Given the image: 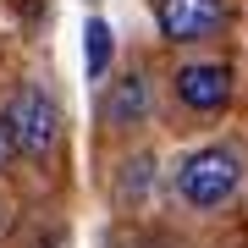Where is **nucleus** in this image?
<instances>
[{
    "label": "nucleus",
    "mask_w": 248,
    "mask_h": 248,
    "mask_svg": "<svg viewBox=\"0 0 248 248\" xmlns=\"http://www.w3.org/2000/svg\"><path fill=\"white\" fill-rule=\"evenodd\" d=\"M83 66H89V78H105V66H110V28L89 17V33H83Z\"/></svg>",
    "instance_id": "6"
},
{
    "label": "nucleus",
    "mask_w": 248,
    "mask_h": 248,
    "mask_svg": "<svg viewBox=\"0 0 248 248\" xmlns=\"http://www.w3.org/2000/svg\"><path fill=\"white\" fill-rule=\"evenodd\" d=\"M171 89H177L182 110L215 116V110H226V99H232V66L226 61H182L177 78H171Z\"/></svg>",
    "instance_id": "4"
},
{
    "label": "nucleus",
    "mask_w": 248,
    "mask_h": 248,
    "mask_svg": "<svg viewBox=\"0 0 248 248\" xmlns=\"http://www.w3.org/2000/svg\"><path fill=\"white\" fill-rule=\"evenodd\" d=\"M226 17H232L226 0H155V28L171 45H199V39L221 33Z\"/></svg>",
    "instance_id": "3"
},
{
    "label": "nucleus",
    "mask_w": 248,
    "mask_h": 248,
    "mask_svg": "<svg viewBox=\"0 0 248 248\" xmlns=\"http://www.w3.org/2000/svg\"><path fill=\"white\" fill-rule=\"evenodd\" d=\"M237 187H243V155L232 143H204V149H193L177 166V199L187 210H199V215L232 204Z\"/></svg>",
    "instance_id": "1"
},
{
    "label": "nucleus",
    "mask_w": 248,
    "mask_h": 248,
    "mask_svg": "<svg viewBox=\"0 0 248 248\" xmlns=\"http://www.w3.org/2000/svg\"><path fill=\"white\" fill-rule=\"evenodd\" d=\"M6 122L22 160H45L61 143V105L45 83H17V94L6 99Z\"/></svg>",
    "instance_id": "2"
},
{
    "label": "nucleus",
    "mask_w": 248,
    "mask_h": 248,
    "mask_svg": "<svg viewBox=\"0 0 248 248\" xmlns=\"http://www.w3.org/2000/svg\"><path fill=\"white\" fill-rule=\"evenodd\" d=\"M33 248H66V237H61V232H39Z\"/></svg>",
    "instance_id": "8"
},
{
    "label": "nucleus",
    "mask_w": 248,
    "mask_h": 248,
    "mask_svg": "<svg viewBox=\"0 0 248 248\" xmlns=\"http://www.w3.org/2000/svg\"><path fill=\"white\" fill-rule=\"evenodd\" d=\"M0 226H6V204H0Z\"/></svg>",
    "instance_id": "9"
},
{
    "label": "nucleus",
    "mask_w": 248,
    "mask_h": 248,
    "mask_svg": "<svg viewBox=\"0 0 248 248\" xmlns=\"http://www.w3.org/2000/svg\"><path fill=\"white\" fill-rule=\"evenodd\" d=\"M11 155H17V138H11V122H6V110H0V171L11 166Z\"/></svg>",
    "instance_id": "7"
},
{
    "label": "nucleus",
    "mask_w": 248,
    "mask_h": 248,
    "mask_svg": "<svg viewBox=\"0 0 248 248\" xmlns=\"http://www.w3.org/2000/svg\"><path fill=\"white\" fill-rule=\"evenodd\" d=\"M99 116H105L110 133H127V127L149 122V78H143V72H127V78H116V83H110V94H105V105H99Z\"/></svg>",
    "instance_id": "5"
}]
</instances>
